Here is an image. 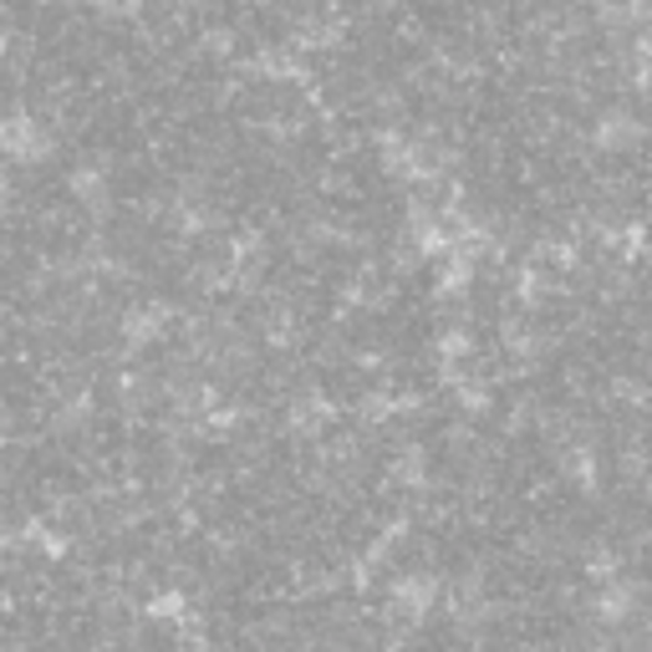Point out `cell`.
I'll list each match as a JSON object with an SVG mask.
<instances>
[{"label": "cell", "mask_w": 652, "mask_h": 652, "mask_svg": "<svg viewBox=\"0 0 652 652\" xmlns=\"http://www.w3.org/2000/svg\"><path fill=\"white\" fill-rule=\"evenodd\" d=\"M163 322H168L163 306H138V312H128V316H123V347H128V352L153 347V341L163 337Z\"/></svg>", "instance_id": "obj_3"}, {"label": "cell", "mask_w": 652, "mask_h": 652, "mask_svg": "<svg viewBox=\"0 0 652 652\" xmlns=\"http://www.w3.org/2000/svg\"><path fill=\"white\" fill-rule=\"evenodd\" d=\"M469 352V337H464V331H444V337H439V357H444V362H454V357H464Z\"/></svg>", "instance_id": "obj_6"}, {"label": "cell", "mask_w": 652, "mask_h": 652, "mask_svg": "<svg viewBox=\"0 0 652 652\" xmlns=\"http://www.w3.org/2000/svg\"><path fill=\"white\" fill-rule=\"evenodd\" d=\"M5 51H11V31H0V57H5Z\"/></svg>", "instance_id": "obj_7"}, {"label": "cell", "mask_w": 652, "mask_h": 652, "mask_svg": "<svg viewBox=\"0 0 652 652\" xmlns=\"http://www.w3.org/2000/svg\"><path fill=\"white\" fill-rule=\"evenodd\" d=\"M51 153H57V143H51V133H46V123L36 118V113L15 107V113L0 118V159L21 163V168H36V163H46Z\"/></svg>", "instance_id": "obj_1"}, {"label": "cell", "mask_w": 652, "mask_h": 652, "mask_svg": "<svg viewBox=\"0 0 652 652\" xmlns=\"http://www.w3.org/2000/svg\"><path fill=\"white\" fill-rule=\"evenodd\" d=\"M439 592H444V581L433 577V571H403V577H393V586H387V607H393V617H403V622H423V617L439 607Z\"/></svg>", "instance_id": "obj_2"}, {"label": "cell", "mask_w": 652, "mask_h": 652, "mask_svg": "<svg viewBox=\"0 0 652 652\" xmlns=\"http://www.w3.org/2000/svg\"><path fill=\"white\" fill-rule=\"evenodd\" d=\"M149 612H153V617H168V622H174V617H184V592H159L149 602Z\"/></svg>", "instance_id": "obj_5"}, {"label": "cell", "mask_w": 652, "mask_h": 652, "mask_svg": "<svg viewBox=\"0 0 652 652\" xmlns=\"http://www.w3.org/2000/svg\"><path fill=\"white\" fill-rule=\"evenodd\" d=\"M0 433H5V398H0Z\"/></svg>", "instance_id": "obj_8"}, {"label": "cell", "mask_w": 652, "mask_h": 652, "mask_svg": "<svg viewBox=\"0 0 652 652\" xmlns=\"http://www.w3.org/2000/svg\"><path fill=\"white\" fill-rule=\"evenodd\" d=\"M67 189H72V199L82 209H92V214H103L107 205H113V184H107L103 168H72V178H67Z\"/></svg>", "instance_id": "obj_4"}]
</instances>
